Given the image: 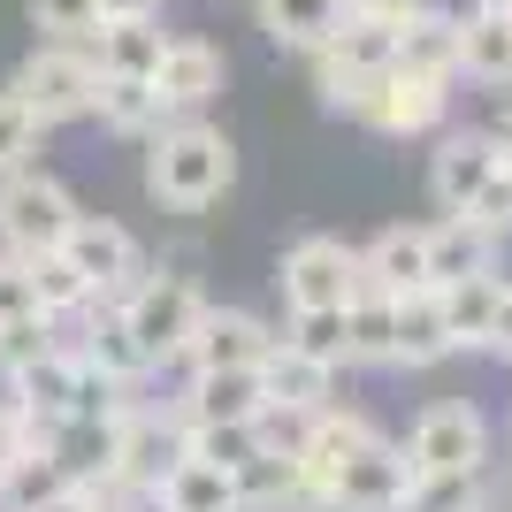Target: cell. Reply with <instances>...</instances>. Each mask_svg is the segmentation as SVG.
<instances>
[{
  "label": "cell",
  "instance_id": "cell-44",
  "mask_svg": "<svg viewBox=\"0 0 512 512\" xmlns=\"http://www.w3.org/2000/svg\"><path fill=\"white\" fill-rule=\"evenodd\" d=\"M31 512H92V490L85 482H62V490L46 497V505H31Z\"/></svg>",
  "mask_w": 512,
  "mask_h": 512
},
{
  "label": "cell",
  "instance_id": "cell-11",
  "mask_svg": "<svg viewBox=\"0 0 512 512\" xmlns=\"http://www.w3.org/2000/svg\"><path fill=\"white\" fill-rule=\"evenodd\" d=\"M505 169V138L497 130H444L428 153V199L444 214H467V199Z\"/></svg>",
  "mask_w": 512,
  "mask_h": 512
},
{
  "label": "cell",
  "instance_id": "cell-21",
  "mask_svg": "<svg viewBox=\"0 0 512 512\" xmlns=\"http://www.w3.org/2000/svg\"><path fill=\"white\" fill-rule=\"evenodd\" d=\"M92 115H100L107 138H130V146H146V138H161L176 123L169 107H161V92H153V77H100Z\"/></svg>",
  "mask_w": 512,
  "mask_h": 512
},
{
  "label": "cell",
  "instance_id": "cell-15",
  "mask_svg": "<svg viewBox=\"0 0 512 512\" xmlns=\"http://www.w3.org/2000/svg\"><path fill=\"white\" fill-rule=\"evenodd\" d=\"M237 497H245V512H329V490L283 451H253L237 467Z\"/></svg>",
  "mask_w": 512,
  "mask_h": 512
},
{
  "label": "cell",
  "instance_id": "cell-28",
  "mask_svg": "<svg viewBox=\"0 0 512 512\" xmlns=\"http://www.w3.org/2000/svg\"><path fill=\"white\" fill-rule=\"evenodd\" d=\"M451 352H459V344H451V329H444L436 283H428V291H413V299H398V352H390V367L421 375V367H444Z\"/></svg>",
  "mask_w": 512,
  "mask_h": 512
},
{
  "label": "cell",
  "instance_id": "cell-51",
  "mask_svg": "<svg viewBox=\"0 0 512 512\" xmlns=\"http://www.w3.org/2000/svg\"><path fill=\"white\" fill-rule=\"evenodd\" d=\"M505 444H512V428H505Z\"/></svg>",
  "mask_w": 512,
  "mask_h": 512
},
{
  "label": "cell",
  "instance_id": "cell-6",
  "mask_svg": "<svg viewBox=\"0 0 512 512\" xmlns=\"http://www.w3.org/2000/svg\"><path fill=\"white\" fill-rule=\"evenodd\" d=\"M69 268L92 283V306H123L138 283H146V253H138V237L123 222H107V214H77L62 237Z\"/></svg>",
  "mask_w": 512,
  "mask_h": 512
},
{
  "label": "cell",
  "instance_id": "cell-24",
  "mask_svg": "<svg viewBox=\"0 0 512 512\" xmlns=\"http://www.w3.org/2000/svg\"><path fill=\"white\" fill-rule=\"evenodd\" d=\"M344 16H352L344 0H253V23L268 31V46H283V54H321Z\"/></svg>",
  "mask_w": 512,
  "mask_h": 512
},
{
  "label": "cell",
  "instance_id": "cell-47",
  "mask_svg": "<svg viewBox=\"0 0 512 512\" xmlns=\"http://www.w3.org/2000/svg\"><path fill=\"white\" fill-rule=\"evenodd\" d=\"M497 138L512 146V85H505V115H497Z\"/></svg>",
  "mask_w": 512,
  "mask_h": 512
},
{
  "label": "cell",
  "instance_id": "cell-5",
  "mask_svg": "<svg viewBox=\"0 0 512 512\" xmlns=\"http://www.w3.org/2000/svg\"><path fill=\"white\" fill-rule=\"evenodd\" d=\"M406 467H413V482H428V474H482L490 467V421H482V406L474 398L428 406L406 436Z\"/></svg>",
  "mask_w": 512,
  "mask_h": 512
},
{
  "label": "cell",
  "instance_id": "cell-4",
  "mask_svg": "<svg viewBox=\"0 0 512 512\" xmlns=\"http://www.w3.org/2000/svg\"><path fill=\"white\" fill-rule=\"evenodd\" d=\"M77 214H85L77 192H69L62 176H46L39 161L0 176V245H8V253H54Z\"/></svg>",
  "mask_w": 512,
  "mask_h": 512
},
{
  "label": "cell",
  "instance_id": "cell-45",
  "mask_svg": "<svg viewBox=\"0 0 512 512\" xmlns=\"http://www.w3.org/2000/svg\"><path fill=\"white\" fill-rule=\"evenodd\" d=\"M16 451H23V421H16V406H0V474L16 467Z\"/></svg>",
  "mask_w": 512,
  "mask_h": 512
},
{
  "label": "cell",
  "instance_id": "cell-48",
  "mask_svg": "<svg viewBox=\"0 0 512 512\" xmlns=\"http://www.w3.org/2000/svg\"><path fill=\"white\" fill-rule=\"evenodd\" d=\"M474 8H505V16H512V0H474Z\"/></svg>",
  "mask_w": 512,
  "mask_h": 512
},
{
  "label": "cell",
  "instance_id": "cell-50",
  "mask_svg": "<svg viewBox=\"0 0 512 512\" xmlns=\"http://www.w3.org/2000/svg\"><path fill=\"white\" fill-rule=\"evenodd\" d=\"M505 176H512V146H505Z\"/></svg>",
  "mask_w": 512,
  "mask_h": 512
},
{
  "label": "cell",
  "instance_id": "cell-29",
  "mask_svg": "<svg viewBox=\"0 0 512 512\" xmlns=\"http://www.w3.org/2000/svg\"><path fill=\"white\" fill-rule=\"evenodd\" d=\"M77 329H85V337H69V344H77V352H85V360L100 367L107 383H130V390H138V383L153 375V367H146V352H138V337L123 329V314H115V306H92V314L77 321Z\"/></svg>",
  "mask_w": 512,
  "mask_h": 512
},
{
  "label": "cell",
  "instance_id": "cell-34",
  "mask_svg": "<svg viewBox=\"0 0 512 512\" xmlns=\"http://www.w3.org/2000/svg\"><path fill=\"white\" fill-rule=\"evenodd\" d=\"M184 451H192V459H207V467H245V459H253V421H184Z\"/></svg>",
  "mask_w": 512,
  "mask_h": 512
},
{
  "label": "cell",
  "instance_id": "cell-16",
  "mask_svg": "<svg viewBox=\"0 0 512 512\" xmlns=\"http://www.w3.org/2000/svg\"><path fill=\"white\" fill-rule=\"evenodd\" d=\"M260 406H268L260 367H192V375H184V398H176L184 421H253Z\"/></svg>",
  "mask_w": 512,
  "mask_h": 512
},
{
  "label": "cell",
  "instance_id": "cell-18",
  "mask_svg": "<svg viewBox=\"0 0 512 512\" xmlns=\"http://www.w3.org/2000/svg\"><path fill=\"white\" fill-rule=\"evenodd\" d=\"M398 69L413 77H436V85H459V8H413L398 23Z\"/></svg>",
  "mask_w": 512,
  "mask_h": 512
},
{
  "label": "cell",
  "instance_id": "cell-32",
  "mask_svg": "<svg viewBox=\"0 0 512 512\" xmlns=\"http://www.w3.org/2000/svg\"><path fill=\"white\" fill-rule=\"evenodd\" d=\"M23 260H31V291H39V306H46L54 321H62V329L92 314V283L77 276V268H69V253H62V245H54V253H23Z\"/></svg>",
  "mask_w": 512,
  "mask_h": 512
},
{
  "label": "cell",
  "instance_id": "cell-12",
  "mask_svg": "<svg viewBox=\"0 0 512 512\" xmlns=\"http://www.w3.org/2000/svg\"><path fill=\"white\" fill-rule=\"evenodd\" d=\"M222 85H230V62H222V46L199 39V31H176V39L161 46V62H153V92H161L169 115H199Z\"/></svg>",
  "mask_w": 512,
  "mask_h": 512
},
{
  "label": "cell",
  "instance_id": "cell-1",
  "mask_svg": "<svg viewBox=\"0 0 512 512\" xmlns=\"http://www.w3.org/2000/svg\"><path fill=\"white\" fill-rule=\"evenodd\" d=\"M146 146H153L146 153V192H153V207H169V214H207L237 184V146L214 123H199V115H176Z\"/></svg>",
  "mask_w": 512,
  "mask_h": 512
},
{
  "label": "cell",
  "instance_id": "cell-36",
  "mask_svg": "<svg viewBox=\"0 0 512 512\" xmlns=\"http://www.w3.org/2000/svg\"><path fill=\"white\" fill-rule=\"evenodd\" d=\"M39 146H46V123L16 100L8 85H0V176H8V169H31V161H39Z\"/></svg>",
  "mask_w": 512,
  "mask_h": 512
},
{
  "label": "cell",
  "instance_id": "cell-40",
  "mask_svg": "<svg viewBox=\"0 0 512 512\" xmlns=\"http://www.w3.org/2000/svg\"><path fill=\"white\" fill-rule=\"evenodd\" d=\"M467 214H474V222H482V230L497 237V245H505V237H512V176L497 169L490 184H482V192L467 199Z\"/></svg>",
  "mask_w": 512,
  "mask_h": 512
},
{
  "label": "cell",
  "instance_id": "cell-27",
  "mask_svg": "<svg viewBox=\"0 0 512 512\" xmlns=\"http://www.w3.org/2000/svg\"><path fill=\"white\" fill-rule=\"evenodd\" d=\"M497 299H505V268H497V276L436 283V306H444V329H451V344H459V352H482V344H490Z\"/></svg>",
  "mask_w": 512,
  "mask_h": 512
},
{
  "label": "cell",
  "instance_id": "cell-35",
  "mask_svg": "<svg viewBox=\"0 0 512 512\" xmlns=\"http://www.w3.org/2000/svg\"><path fill=\"white\" fill-rule=\"evenodd\" d=\"M62 344V321L54 314H16V321H0V383L8 375H23L31 360H46Z\"/></svg>",
  "mask_w": 512,
  "mask_h": 512
},
{
  "label": "cell",
  "instance_id": "cell-26",
  "mask_svg": "<svg viewBox=\"0 0 512 512\" xmlns=\"http://www.w3.org/2000/svg\"><path fill=\"white\" fill-rule=\"evenodd\" d=\"M375 436H383V428L367 421L360 406H337V398H329V406L314 413V428H306V451H299V467L314 474V482H329V474H337L344 459H352V451H367Z\"/></svg>",
  "mask_w": 512,
  "mask_h": 512
},
{
  "label": "cell",
  "instance_id": "cell-25",
  "mask_svg": "<svg viewBox=\"0 0 512 512\" xmlns=\"http://www.w3.org/2000/svg\"><path fill=\"white\" fill-rule=\"evenodd\" d=\"M314 69H344V77H375V69L398 62V23L383 16H344L337 31H329V46L321 54H306Z\"/></svg>",
  "mask_w": 512,
  "mask_h": 512
},
{
  "label": "cell",
  "instance_id": "cell-46",
  "mask_svg": "<svg viewBox=\"0 0 512 512\" xmlns=\"http://www.w3.org/2000/svg\"><path fill=\"white\" fill-rule=\"evenodd\" d=\"M100 16H161V0H100Z\"/></svg>",
  "mask_w": 512,
  "mask_h": 512
},
{
  "label": "cell",
  "instance_id": "cell-8",
  "mask_svg": "<svg viewBox=\"0 0 512 512\" xmlns=\"http://www.w3.org/2000/svg\"><path fill=\"white\" fill-rule=\"evenodd\" d=\"M176 459H184V413L176 406H138V398H130V406L115 413V482H130L138 497H153Z\"/></svg>",
  "mask_w": 512,
  "mask_h": 512
},
{
  "label": "cell",
  "instance_id": "cell-38",
  "mask_svg": "<svg viewBox=\"0 0 512 512\" xmlns=\"http://www.w3.org/2000/svg\"><path fill=\"white\" fill-rule=\"evenodd\" d=\"M31 31L39 39H92L100 31V0H31Z\"/></svg>",
  "mask_w": 512,
  "mask_h": 512
},
{
  "label": "cell",
  "instance_id": "cell-13",
  "mask_svg": "<svg viewBox=\"0 0 512 512\" xmlns=\"http://www.w3.org/2000/svg\"><path fill=\"white\" fill-rule=\"evenodd\" d=\"M444 115H451V85L413 77V69L390 62L383 85H375V107H367V130H383V138H428V130H444Z\"/></svg>",
  "mask_w": 512,
  "mask_h": 512
},
{
  "label": "cell",
  "instance_id": "cell-30",
  "mask_svg": "<svg viewBox=\"0 0 512 512\" xmlns=\"http://www.w3.org/2000/svg\"><path fill=\"white\" fill-rule=\"evenodd\" d=\"M260 383H268V398H283V406H306V413H321L329 398H337V367L306 360L299 344H283V337H276V352L260 360Z\"/></svg>",
  "mask_w": 512,
  "mask_h": 512
},
{
  "label": "cell",
  "instance_id": "cell-9",
  "mask_svg": "<svg viewBox=\"0 0 512 512\" xmlns=\"http://www.w3.org/2000/svg\"><path fill=\"white\" fill-rule=\"evenodd\" d=\"M329 512H406L413 497V467H406V444H390V436H375L367 451H352L329 482Z\"/></svg>",
  "mask_w": 512,
  "mask_h": 512
},
{
  "label": "cell",
  "instance_id": "cell-31",
  "mask_svg": "<svg viewBox=\"0 0 512 512\" xmlns=\"http://www.w3.org/2000/svg\"><path fill=\"white\" fill-rule=\"evenodd\" d=\"M344 329H352V367H390V352H398V299L360 283L344 299Z\"/></svg>",
  "mask_w": 512,
  "mask_h": 512
},
{
  "label": "cell",
  "instance_id": "cell-3",
  "mask_svg": "<svg viewBox=\"0 0 512 512\" xmlns=\"http://www.w3.org/2000/svg\"><path fill=\"white\" fill-rule=\"evenodd\" d=\"M115 314H123V329L138 337L146 367H184V344H192L199 314H207V291H199V276H184V268H161V276H146Z\"/></svg>",
  "mask_w": 512,
  "mask_h": 512
},
{
  "label": "cell",
  "instance_id": "cell-10",
  "mask_svg": "<svg viewBox=\"0 0 512 512\" xmlns=\"http://www.w3.org/2000/svg\"><path fill=\"white\" fill-rule=\"evenodd\" d=\"M8 406H16V421H23V444H54V428L77 413V344L62 337L46 360L8 375Z\"/></svg>",
  "mask_w": 512,
  "mask_h": 512
},
{
  "label": "cell",
  "instance_id": "cell-7",
  "mask_svg": "<svg viewBox=\"0 0 512 512\" xmlns=\"http://www.w3.org/2000/svg\"><path fill=\"white\" fill-rule=\"evenodd\" d=\"M360 283H367L360 245H344V237H299V245L276 260L283 314H306V306H344Z\"/></svg>",
  "mask_w": 512,
  "mask_h": 512
},
{
  "label": "cell",
  "instance_id": "cell-14",
  "mask_svg": "<svg viewBox=\"0 0 512 512\" xmlns=\"http://www.w3.org/2000/svg\"><path fill=\"white\" fill-rule=\"evenodd\" d=\"M276 337L283 329H268V321L245 314V306H207L192 344H184V367H260L276 352Z\"/></svg>",
  "mask_w": 512,
  "mask_h": 512
},
{
  "label": "cell",
  "instance_id": "cell-20",
  "mask_svg": "<svg viewBox=\"0 0 512 512\" xmlns=\"http://www.w3.org/2000/svg\"><path fill=\"white\" fill-rule=\"evenodd\" d=\"M161 46H169L161 16H100V31L85 39V54L100 62V77H153Z\"/></svg>",
  "mask_w": 512,
  "mask_h": 512
},
{
  "label": "cell",
  "instance_id": "cell-22",
  "mask_svg": "<svg viewBox=\"0 0 512 512\" xmlns=\"http://www.w3.org/2000/svg\"><path fill=\"white\" fill-rule=\"evenodd\" d=\"M146 512H245V497H237L230 467H207V459L184 451V459L161 474V490L146 497Z\"/></svg>",
  "mask_w": 512,
  "mask_h": 512
},
{
  "label": "cell",
  "instance_id": "cell-42",
  "mask_svg": "<svg viewBox=\"0 0 512 512\" xmlns=\"http://www.w3.org/2000/svg\"><path fill=\"white\" fill-rule=\"evenodd\" d=\"M352 16H383V23H406L413 8H428V0H344Z\"/></svg>",
  "mask_w": 512,
  "mask_h": 512
},
{
  "label": "cell",
  "instance_id": "cell-2",
  "mask_svg": "<svg viewBox=\"0 0 512 512\" xmlns=\"http://www.w3.org/2000/svg\"><path fill=\"white\" fill-rule=\"evenodd\" d=\"M8 92H16L46 130H54V123H85L92 100H100V62L85 54V39H39L16 62Z\"/></svg>",
  "mask_w": 512,
  "mask_h": 512
},
{
  "label": "cell",
  "instance_id": "cell-37",
  "mask_svg": "<svg viewBox=\"0 0 512 512\" xmlns=\"http://www.w3.org/2000/svg\"><path fill=\"white\" fill-rule=\"evenodd\" d=\"M306 428H314V413H306V406L268 398V406L253 413V444H260V451H283V459H299V451H306Z\"/></svg>",
  "mask_w": 512,
  "mask_h": 512
},
{
  "label": "cell",
  "instance_id": "cell-49",
  "mask_svg": "<svg viewBox=\"0 0 512 512\" xmlns=\"http://www.w3.org/2000/svg\"><path fill=\"white\" fill-rule=\"evenodd\" d=\"M505 505H512V474H505Z\"/></svg>",
  "mask_w": 512,
  "mask_h": 512
},
{
  "label": "cell",
  "instance_id": "cell-19",
  "mask_svg": "<svg viewBox=\"0 0 512 512\" xmlns=\"http://www.w3.org/2000/svg\"><path fill=\"white\" fill-rule=\"evenodd\" d=\"M459 77L482 92L512 85V16L505 8H459Z\"/></svg>",
  "mask_w": 512,
  "mask_h": 512
},
{
  "label": "cell",
  "instance_id": "cell-39",
  "mask_svg": "<svg viewBox=\"0 0 512 512\" xmlns=\"http://www.w3.org/2000/svg\"><path fill=\"white\" fill-rule=\"evenodd\" d=\"M16 314H46V306L31 291V260L0 245V321H16Z\"/></svg>",
  "mask_w": 512,
  "mask_h": 512
},
{
  "label": "cell",
  "instance_id": "cell-23",
  "mask_svg": "<svg viewBox=\"0 0 512 512\" xmlns=\"http://www.w3.org/2000/svg\"><path fill=\"white\" fill-rule=\"evenodd\" d=\"M459 276H497V237L474 214L428 222V283H459Z\"/></svg>",
  "mask_w": 512,
  "mask_h": 512
},
{
  "label": "cell",
  "instance_id": "cell-17",
  "mask_svg": "<svg viewBox=\"0 0 512 512\" xmlns=\"http://www.w3.org/2000/svg\"><path fill=\"white\" fill-rule=\"evenodd\" d=\"M360 268H367L375 291H390V299L428 291V222H390V230H375L360 245Z\"/></svg>",
  "mask_w": 512,
  "mask_h": 512
},
{
  "label": "cell",
  "instance_id": "cell-41",
  "mask_svg": "<svg viewBox=\"0 0 512 512\" xmlns=\"http://www.w3.org/2000/svg\"><path fill=\"white\" fill-rule=\"evenodd\" d=\"M92 490V512H146V497L130 490V482H115V474H107V482H85Z\"/></svg>",
  "mask_w": 512,
  "mask_h": 512
},
{
  "label": "cell",
  "instance_id": "cell-43",
  "mask_svg": "<svg viewBox=\"0 0 512 512\" xmlns=\"http://www.w3.org/2000/svg\"><path fill=\"white\" fill-rule=\"evenodd\" d=\"M482 352L512 360V283H505V299H497V321H490V344H482Z\"/></svg>",
  "mask_w": 512,
  "mask_h": 512
},
{
  "label": "cell",
  "instance_id": "cell-33",
  "mask_svg": "<svg viewBox=\"0 0 512 512\" xmlns=\"http://www.w3.org/2000/svg\"><path fill=\"white\" fill-rule=\"evenodd\" d=\"M283 344H299L306 360L321 367H352V329H344V306H306V314H291V329H283Z\"/></svg>",
  "mask_w": 512,
  "mask_h": 512
}]
</instances>
